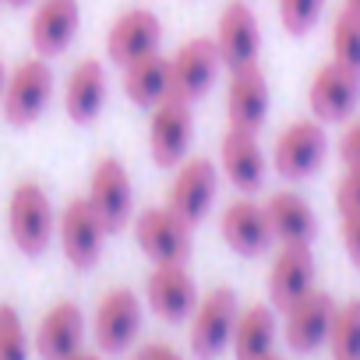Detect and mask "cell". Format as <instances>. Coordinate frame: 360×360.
Here are the masks:
<instances>
[{"label":"cell","mask_w":360,"mask_h":360,"mask_svg":"<svg viewBox=\"0 0 360 360\" xmlns=\"http://www.w3.org/2000/svg\"><path fill=\"white\" fill-rule=\"evenodd\" d=\"M8 233L15 248L29 258H39L57 237V212L39 180H18L8 198Z\"/></svg>","instance_id":"obj_1"},{"label":"cell","mask_w":360,"mask_h":360,"mask_svg":"<svg viewBox=\"0 0 360 360\" xmlns=\"http://www.w3.org/2000/svg\"><path fill=\"white\" fill-rule=\"evenodd\" d=\"M191 141H195L191 99H184L180 92H169L166 99H159L148 110V152H152V162L162 166V169H176L191 155Z\"/></svg>","instance_id":"obj_2"},{"label":"cell","mask_w":360,"mask_h":360,"mask_svg":"<svg viewBox=\"0 0 360 360\" xmlns=\"http://www.w3.org/2000/svg\"><path fill=\"white\" fill-rule=\"evenodd\" d=\"M53 99V71L46 57H29L8 71V85L0 96V110L11 127H29L36 124Z\"/></svg>","instance_id":"obj_3"},{"label":"cell","mask_w":360,"mask_h":360,"mask_svg":"<svg viewBox=\"0 0 360 360\" xmlns=\"http://www.w3.org/2000/svg\"><path fill=\"white\" fill-rule=\"evenodd\" d=\"M328 155V134L318 117H297L290 120L276 145H272V166L286 180H307L318 173V166Z\"/></svg>","instance_id":"obj_4"},{"label":"cell","mask_w":360,"mask_h":360,"mask_svg":"<svg viewBox=\"0 0 360 360\" xmlns=\"http://www.w3.org/2000/svg\"><path fill=\"white\" fill-rule=\"evenodd\" d=\"M237 314H240V304H237L233 286H226V283L212 286V290L198 300V307H195V314H191V332H188L191 353H195L198 360H216V356L233 342Z\"/></svg>","instance_id":"obj_5"},{"label":"cell","mask_w":360,"mask_h":360,"mask_svg":"<svg viewBox=\"0 0 360 360\" xmlns=\"http://www.w3.org/2000/svg\"><path fill=\"white\" fill-rule=\"evenodd\" d=\"M134 240L152 265H188L191 258V226L169 205L141 209L134 216Z\"/></svg>","instance_id":"obj_6"},{"label":"cell","mask_w":360,"mask_h":360,"mask_svg":"<svg viewBox=\"0 0 360 360\" xmlns=\"http://www.w3.org/2000/svg\"><path fill=\"white\" fill-rule=\"evenodd\" d=\"M216 188H219V169L212 159L205 155H188L173 169L169 191H166V205L184 219L191 230L212 212L216 205Z\"/></svg>","instance_id":"obj_7"},{"label":"cell","mask_w":360,"mask_h":360,"mask_svg":"<svg viewBox=\"0 0 360 360\" xmlns=\"http://www.w3.org/2000/svg\"><path fill=\"white\" fill-rule=\"evenodd\" d=\"M89 205L96 209V216L103 219L106 233H120L131 216H134V188H131V173L117 155H103L96 159L92 173H89V191H85Z\"/></svg>","instance_id":"obj_8"},{"label":"cell","mask_w":360,"mask_h":360,"mask_svg":"<svg viewBox=\"0 0 360 360\" xmlns=\"http://www.w3.org/2000/svg\"><path fill=\"white\" fill-rule=\"evenodd\" d=\"M307 106H311V117H318L321 124L349 120L360 106V71L339 60L321 64L307 85Z\"/></svg>","instance_id":"obj_9"},{"label":"cell","mask_w":360,"mask_h":360,"mask_svg":"<svg viewBox=\"0 0 360 360\" xmlns=\"http://www.w3.org/2000/svg\"><path fill=\"white\" fill-rule=\"evenodd\" d=\"M103 237H106V226L103 219L96 216V209L89 205L85 195L71 198L60 216H57V240H60V251L64 258L78 269V272H89L99 255H103Z\"/></svg>","instance_id":"obj_10"},{"label":"cell","mask_w":360,"mask_h":360,"mask_svg":"<svg viewBox=\"0 0 360 360\" xmlns=\"http://www.w3.org/2000/svg\"><path fill=\"white\" fill-rule=\"evenodd\" d=\"M141 332V297L127 286H113L99 297L92 314V335L103 353H124Z\"/></svg>","instance_id":"obj_11"},{"label":"cell","mask_w":360,"mask_h":360,"mask_svg":"<svg viewBox=\"0 0 360 360\" xmlns=\"http://www.w3.org/2000/svg\"><path fill=\"white\" fill-rule=\"evenodd\" d=\"M159 43H162V22L152 8H127L117 15V22L110 25L106 32V57L117 64V68H127L141 57H152L159 53Z\"/></svg>","instance_id":"obj_12"},{"label":"cell","mask_w":360,"mask_h":360,"mask_svg":"<svg viewBox=\"0 0 360 360\" xmlns=\"http://www.w3.org/2000/svg\"><path fill=\"white\" fill-rule=\"evenodd\" d=\"M219 233L240 258H262L276 244L265 202H258L255 195H240L219 212Z\"/></svg>","instance_id":"obj_13"},{"label":"cell","mask_w":360,"mask_h":360,"mask_svg":"<svg viewBox=\"0 0 360 360\" xmlns=\"http://www.w3.org/2000/svg\"><path fill=\"white\" fill-rule=\"evenodd\" d=\"M335 300L325 290H311L300 300H293L283 311V339L293 353H314L318 346L328 342L332 332V318H335Z\"/></svg>","instance_id":"obj_14"},{"label":"cell","mask_w":360,"mask_h":360,"mask_svg":"<svg viewBox=\"0 0 360 360\" xmlns=\"http://www.w3.org/2000/svg\"><path fill=\"white\" fill-rule=\"evenodd\" d=\"M212 39L219 46V57H223L226 71L244 68V64H258L262 25H258V15H255V8L248 4V0H226V8L219 11Z\"/></svg>","instance_id":"obj_15"},{"label":"cell","mask_w":360,"mask_h":360,"mask_svg":"<svg viewBox=\"0 0 360 360\" xmlns=\"http://www.w3.org/2000/svg\"><path fill=\"white\" fill-rule=\"evenodd\" d=\"M223 68L219 46L212 36H191L176 46V53L169 57V75H173V92H180L184 99L198 103L202 96H209L216 75Z\"/></svg>","instance_id":"obj_16"},{"label":"cell","mask_w":360,"mask_h":360,"mask_svg":"<svg viewBox=\"0 0 360 360\" xmlns=\"http://www.w3.org/2000/svg\"><path fill=\"white\" fill-rule=\"evenodd\" d=\"M145 300L162 321L176 325L195 314L202 297H198V283L188 272V265H152L145 279Z\"/></svg>","instance_id":"obj_17"},{"label":"cell","mask_w":360,"mask_h":360,"mask_svg":"<svg viewBox=\"0 0 360 360\" xmlns=\"http://www.w3.org/2000/svg\"><path fill=\"white\" fill-rule=\"evenodd\" d=\"M314 279H318V265H314L311 244H279L269 265V279H265L269 304L276 311H286L293 300L314 290Z\"/></svg>","instance_id":"obj_18"},{"label":"cell","mask_w":360,"mask_h":360,"mask_svg":"<svg viewBox=\"0 0 360 360\" xmlns=\"http://www.w3.org/2000/svg\"><path fill=\"white\" fill-rule=\"evenodd\" d=\"M219 162H223L226 180L240 195H258L265 188L269 159H265V148L258 141V131L226 127V134L219 138Z\"/></svg>","instance_id":"obj_19"},{"label":"cell","mask_w":360,"mask_h":360,"mask_svg":"<svg viewBox=\"0 0 360 360\" xmlns=\"http://www.w3.org/2000/svg\"><path fill=\"white\" fill-rule=\"evenodd\" d=\"M269 82L265 71L258 64H244L230 71V85H226V120L230 127H244V131H262V124L269 120Z\"/></svg>","instance_id":"obj_20"},{"label":"cell","mask_w":360,"mask_h":360,"mask_svg":"<svg viewBox=\"0 0 360 360\" xmlns=\"http://www.w3.org/2000/svg\"><path fill=\"white\" fill-rule=\"evenodd\" d=\"M82 25V8L78 0H39L32 22H29V43L39 57H60Z\"/></svg>","instance_id":"obj_21"},{"label":"cell","mask_w":360,"mask_h":360,"mask_svg":"<svg viewBox=\"0 0 360 360\" xmlns=\"http://www.w3.org/2000/svg\"><path fill=\"white\" fill-rule=\"evenodd\" d=\"M85 342V311L75 300H57L36 328V349L43 360H64Z\"/></svg>","instance_id":"obj_22"},{"label":"cell","mask_w":360,"mask_h":360,"mask_svg":"<svg viewBox=\"0 0 360 360\" xmlns=\"http://www.w3.org/2000/svg\"><path fill=\"white\" fill-rule=\"evenodd\" d=\"M106 106V68L96 57H85L71 68L64 82V110L75 124H92Z\"/></svg>","instance_id":"obj_23"},{"label":"cell","mask_w":360,"mask_h":360,"mask_svg":"<svg viewBox=\"0 0 360 360\" xmlns=\"http://www.w3.org/2000/svg\"><path fill=\"white\" fill-rule=\"evenodd\" d=\"M265 212H269V223H272V233L279 244H311L318 233L314 205L304 195H297L293 188L272 191L265 198Z\"/></svg>","instance_id":"obj_24"},{"label":"cell","mask_w":360,"mask_h":360,"mask_svg":"<svg viewBox=\"0 0 360 360\" xmlns=\"http://www.w3.org/2000/svg\"><path fill=\"white\" fill-rule=\"evenodd\" d=\"M173 92V75H169V57L162 53H152V57H141L134 64L124 68V96L141 106V110H152L159 99H166Z\"/></svg>","instance_id":"obj_25"},{"label":"cell","mask_w":360,"mask_h":360,"mask_svg":"<svg viewBox=\"0 0 360 360\" xmlns=\"http://www.w3.org/2000/svg\"><path fill=\"white\" fill-rule=\"evenodd\" d=\"M230 346H233L237 360H255V356L272 353V346H276V311L269 304H248V307H240Z\"/></svg>","instance_id":"obj_26"},{"label":"cell","mask_w":360,"mask_h":360,"mask_svg":"<svg viewBox=\"0 0 360 360\" xmlns=\"http://www.w3.org/2000/svg\"><path fill=\"white\" fill-rule=\"evenodd\" d=\"M325 346L332 349V360H360V297L335 307Z\"/></svg>","instance_id":"obj_27"},{"label":"cell","mask_w":360,"mask_h":360,"mask_svg":"<svg viewBox=\"0 0 360 360\" xmlns=\"http://www.w3.org/2000/svg\"><path fill=\"white\" fill-rule=\"evenodd\" d=\"M328 46H332V60L360 71V18L349 8L335 11L332 32H328Z\"/></svg>","instance_id":"obj_28"},{"label":"cell","mask_w":360,"mask_h":360,"mask_svg":"<svg viewBox=\"0 0 360 360\" xmlns=\"http://www.w3.org/2000/svg\"><path fill=\"white\" fill-rule=\"evenodd\" d=\"M0 360H29V332L15 304L0 300Z\"/></svg>","instance_id":"obj_29"},{"label":"cell","mask_w":360,"mask_h":360,"mask_svg":"<svg viewBox=\"0 0 360 360\" xmlns=\"http://www.w3.org/2000/svg\"><path fill=\"white\" fill-rule=\"evenodd\" d=\"M325 11V0H279V22L290 36H307Z\"/></svg>","instance_id":"obj_30"},{"label":"cell","mask_w":360,"mask_h":360,"mask_svg":"<svg viewBox=\"0 0 360 360\" xmlns=\"http://www.w3.org/2000/svg\"><path fill=\"white\" fill-rule=\"evenodd\" d=\"M335 212L339 216L360 212V169H342L335 184Z\"/></svg>","instance_id":"obj_31"},{"label":"cell","mask_w":360,"mask_h":360,"mask_svg":"<svg viewBox=\"0 0 360 360\" xmlns=\"http://www.w3.org/2000/svg\"><path fill=\"white\" fill-rule=\"evenodd\" d=\"M339 159L346 169H360V117L346 124V131L339 134Z\"/></svg>","instance_id":"obj_32"},{"label":"cell","mask_w":360,"mask_h":360,"mask_svg":"<svg viewBox=\"0 0 360 360\" xmlns=\"http://www.w3.org/2000/svg\"><path fill=\"white\" fill-rule=\"evenodd\" d=\"M339 237H342V248H346L353 269H360V212L339 216Z\"/></svg>","instance_id":"obj_33"},{"label":"cell","mask_w":360,"mask_h":360,"mask_svg":"<svg viewBox=\"0 0 360 360\" xmlns=\"http://www.w3.org/2000/svg\"><path fill=\"white\" fill-rule=\"evenodd\" d=\"M134 360H184V353H180L176 346H169V342H145L134 353Z\"/></svg>","instance_id":"obj_34"},{"label":"cell","mask_w":360,"mask_h":360,"mask_svg":"<svg viewBox=\"0 0 360 360\" xmlns=\"http://www.w3.org/2000/svg\"><path fill=\"white\" fill-rule=\"evenodd\" d=\"M64 360H103L99 353H89V349H78V353H71V356H64Z\"/></svg>","instance_id":"obj_35"},{"label":"cell","mask_w":360,"mask_h":360,"mask_svg":"<svg viewBox=\"0 0 360 360\" xmlns=\"http://www.w3.org/2000/svg\"><path fill=\"white\" fill-rule=\"evenodd\" d=\"M342 8H349V11L360 18V0H342Z\"/></svg>","instance_id":"obj_36"},{"label":"cell","mask_w":360,"mask_h":360,"mask_svg":"<svg viewBox=\"0 0 360 360\" xmlns=\"http://www.w3.org/2000/svg\"><path fill=\"white\" fill-rule=\"evenodd\" d=\"M4 85H8V68H4V60H0V96H4Z\"/></svg>","instance_id":"obj_37"},{"label":"cell","mask_w":360,"mask_h":360,"mask_svg":"<svg viewBox=\"0 0 360 360\" xmlns=\"http://www.w3.org/2000/svg\"><path fill=\"white\" fill-rule=\"evenodd\" d=\"M4 4H11V8H25V4H32V0H4Z\"/></svg>","instance_id":"obj_38"},{"label":"cell","mask_w":360,"mask_h":360,"mask_svg":"<svg viewBox=\"0 0 360 360\" xmlns=\"http://www.w3.org/2000/svg\"><path fill=\"white\" fill-rule=\"evenodd\" d=\"M255 360H283V356H279V353L272 349V353H265V356H255Z\"/></svg>","instance_id":"obj_39"},{"label":"cell","mask_w":360,"mask_h":360,"mask_svg":"<svg viewBox=\"0 0 360 360\" xmlns=\"http://www.w3.org/2000/svg\"><path fill=\"white\" fill-rule=\"evenodd\" d=\"M0 4H4V0H0Z\"/></svg>","instance_id":"obj_40"}]
</instances>
